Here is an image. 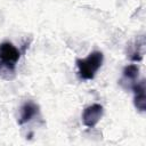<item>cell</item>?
I'll use <instances>...</instances> for the list:
<instances>
[{"label":"cell","instance_id":"obj_1","mask_svg":"<svg viewBox=\"0 0 146 146\" xmlns=\"http://www.w3.org/2000/svg\"><path fill=\"white\" fill-rule=\"evenodd\" d=\"M104 62V55L102 51H91L86 58H76L75 64L78 66L79 75L83 80H91L95 78L98 70Z\"/></svg>","mask_w":146,"mask_h":146},{"label":"cell","instance_id":"obj_2","mask_svg":"<svg viewBox=\"0 0 146 146\" xmlns=\"http://www.w3.org/2000/svg\"><path fill=\"white\" fill-rule=\"evenodd\" d=\"M104 114V107L100 104H91L87 106L82 112V122L87 128H94L102 119Z\"/></svg>","mask_w":146,"mask_h":146},{"label":"cell","instance_id":"obj_3","mask_svg":"<svg viewBox=\"0 0 146 146\" xmlns=\"http://www.w3.org/2000/svg\"><path fill=\"white\" fill-rule=\"evenodd\" d=\"M39 113H40L39 105L36 103L32 102V100H27L19 108V114H18V117H17V123L19 125L29 123L34 117H36L39 115Z\"/></svg>","mask_w":146,"mask_h":146},{"label":"cell","instance_id":"obj_4","mask_svg":"<svg viewBox=\"0 0 146 146\" xmlns=\"http://www.w3.org/2000/svg\"><path fill=\"white\" fill-rule=\"evenodd\" d=\"M139 75V66L137 64H129L124 66L122 71V78L120 79L119 83L125 90H131L132 86L137 82Z\"/></svg>","mask_w":146,"mask_h":146},{"label":"cell","instance_id":"obj_5","mask_svg":"<svg viewBox=\"0 0 146 146\" xmlns=\"http://www.w3.org/2000/svg\"><path fill=\"white\" fill-rule=\"evenodd\" d=\"M21 58V50L11 42L3 41L0 43V60L16 64Z\"/></svg>","mask_w":146,"mask_h":146},{"label":"cell","instance_id":"obj_6","mask_svg":"<svg viewBox=\"0 0 146 146\" xmlns=\"http://www.w3.org/2000/svg\"><path fill=\"white\" fill-rule=\"evenodd\" d=\"M131 90L133 91L135 96H133V105L135 107L140 111V112H145L146 111V83H145V80H140V81H137Z\"/></svg>","mask_w":146,"mask_h":146},{"label":"cell","instance_id":"obj_7","mask_svg":"<svg viewBox=\"0 0 146 146\" xmlns=\"http://www.w3.org/2000/svg\"><path fill=\"white\" fill-rule=\"evenodd\" d=\"M144 44H145V41H144V38L141 36L140 39H137L133 43H131L128 49H127V52L129 55V58L133 62H139L141 58H143V54H144V50L141 48H144Z\"/></svg>","mask_w":146,"mask_h":146},{"label":"cell","instance_id":"obj_8","mask_svg":"<svg viewBox=\"0 0 146 146\" xmlns=\"http://www.w3.org/2000/svg\"><path fill=\"white\" fill-rule=\"evenodd\" d=\"M0 78L6 81H11L16 78V64L0 60Z\"/></svg>","mask_w":146,"mask_h":146}]
</instances>
